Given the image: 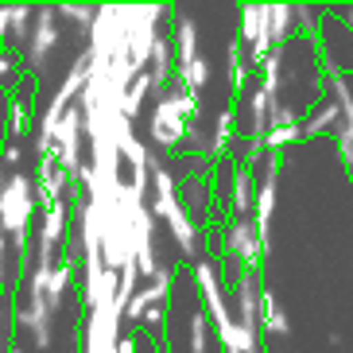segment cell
Returning <instances> with one entry per match:
<instances>
[{
  "label": "cell",
  "mask_w": 353,
  "mask_h": 353,
  "mask_svg": "<svg viewBox=\"0 0 353 353\" xmlns=\"http://www.w3.org/2000/svg\"><path fill=\"white\" fill-rule=\"evenodd\" d=\"M194 280H198V288H202L206 314L214 319V326H218L225 350H229V353H256V334H252V330H241L237 319L229 314L225 299H221V288H218V272H214V264H194Z\"/></svg>",
  "instance_id": "1"
},
{
  "label": "cell",
  "mask_w": 353,
  "mask_h": 353,
  "mask_svg": "<svg viewBox=\"0 0 353 353\" xmlns=\"http://www.w3.org/2000/svg\"><path fill=\"white\" fill-rule=\"evenodd\" d=\"M32 214H35V183L23 171L8 175L0 190V233L8 237L16 249H28V233H32Z\"/></svg>",
  "instance_id": "2"
},
{
  "label": "cell",
  "mask_w": 353,
  "mask_h": 353,
  "mask_svg": "<svg viewBox=\"0 0 353 353\" xmlns=\"http://www.w3.org/2000/svg\"><path fill=\"white\" fill-rule=\"evenodd\" d=\"M198 109H202V105H198V94L175 85L171 94L159 97L156 113H152V140H156L159 148H175L179 140H187L190 121H198Z\"/></svg>",
  "instance_id": "3"
},
{
  "label": "cell",
  "mask_w": 353,
  "mask_h": 353,
  "mask_svg": "<svg viewBox=\"0 0 353 353\" xmlns=\"http://www.w3.org/2000/svg\"><path fill=\"white\" fill-rule=\"evenodd\" d=\"M276 194H280V163H272L264 171V183H260L256 198H252V210H256V237H260V252L272 249V214H276Z\"/></svg>",
  "instance_id": "4"
},
{
  "label": "cell",
  "mask_w": 353,
  "mask_h": 353,
  "mask_svg": "<svg viewBox=\"0 0 353 353\" xmlns=\"http://www.w3.org/2000/svg\"><path fill=\"white\" fill-rule=\"evenodd\" d=\"M221 245H225L229 256H237L249 272L256 268L260 256H264V252H260V237H256V225H252V218H237V221H233V225L225 229V241H221Z\"/></svg>",
  "instance_id": "5"
},
{
  "label": "cell",
  "mask_w": 353,
  "mask_h": 353,
  "mask_svg": "<svg viewBox=\"0 0 353 353\" xmlns=\"http://www.w3.org/2000/svg\"><path fill=\"white\" fill-rule=\"evenodd\" d=\"M54 43H59V16H54L51 4H43V8H35V28H32V39H28V59H32V66L47 63V54L54 51Z\"/></svg>",
  "instance_id": "6"
},
{
  "label": "cell",
  "mask_w": 353,
  "mask_h": 353,
  "mask_svg": "<svg viewBox=\"0 0 353 353\" xmlns=\"http://www.w3.org/2000/svg\"><path fill=\"white\" fill-rule=\"evenodd\" d=\"M85 78H90V54H78V63L70 66V74L63 78V85H59V94L51 97V105H47V113H66V101L70 97H78L85 90Z\"/></svg>",
  "instance_id": "7"
},
{
  "label": "cell",
  "mask_w": 353,
  "mask_h": 353,
  "mask_svg": "<svg viewBox=\"0 0 353 353\" xmlns=\"http://www.w3.org/2000/svg\"><path fill=\"white\" fill-rule=\"evenodd\" d=\"M256 303H260L256 276H252V272H245V276H241V283H237V311H241L237 326H241V330L256 334Z\"/></svg>",
  "instance_id": "8"
},
{
  "label": "cell",
  "mask_w": 353,
  "mask_h": 353,
  "mask_svg": "<svg viewBox=\"0 0 353 353\" xmlns=\"http://www.w3.org/2000/svg\"><path fill=\"white\" fill-rule=\"evenodd\" d=\"M152 94V74H136L132 82H128V90L121 94V105H117V113L125 117L128 125H132L136 117H140V105H144V97Z\"/></svg>",
  "instance_id": "9"
},
{
  "label": "cell",
  "mask_w": 353,
  "mask_h": 353,
  "mask_svg": "<svg viewBox=\"0 0 353 353\" xmlns=\"http://www.w3.org/2000/svg\"><path fill=\"white\" fill-rule=\"evenodd\" d=\"M167 283H152V288H144V291H132V299L125 303V311H121V319H128V322H140V314L148 311V307H156V303H163L167 299Z\"/></svg>",
  "instance_id": "10"
},
{
  "label": "cell",
  "mask_w": 353,
  "mask_h": 353,
  "mask_svg": "<svg viewBox=\"0 0 353 353\" xmlns=\"http://www.w3.org/2000/svg\"><path fill=\"white\" fill-rule=\"evenodd\" d=\"M74 280V264L63 260V264H54L51 268V280H47V291H43V303H47V311H59L63 307V295Z\"/></svg>",
  "instance_id": "11"
},
{
  "label": "cell",
  "mask_w": 353,
  "mask_h": 353,
  "mask_svg": "<svg viewBox=\"0 0 353 353\" xmlns=\"http://www.w3.org/2000/svg\"><path fill=\"white\" fill-rule=\"evenodd\" d=\"M167 229H171V237H175V245L187 256H194V249H198V233H194V221L187 218V210H175L171 218H167Z\"/></svg>",
  "instance_id": "12"
},
{
  "label": "cell",
  "mask_w": 353,
  "mask_h": 353,
  "mask_svg": "<svg viewBox=\"0 0 353 353\" xmlns=\"http://www.w3.org/2000/svg\"><path fill=\"white\" fill-rule=\"evenodd\" d=\"M233 214L237 218H249V210H252V171L249 167H237L233 171Z\"/></svg>",
  "instance_id": "13"
},
{
  "label": "cell",
  "mask_w": 353,
  "mask_h": 353,
  "mask_svg": "<svg viewBox=\"0 0 353 353\" xmlns=\"http://www.w3.org/2000/svg\"><path fill=\"white\" fill-rule=\"evenodd\" d=\"M171 54H179V63L198 59V28H194V20H179L175 39H171Z\"/></svg>",
  "instance_id": "14"
},
{
  "label": "cell",
  "mask_w": 353,
  "mask_h": 353,
  "mask_svg": "<svg viewBox=\"0 0 353 353\" xmlns=\"http://www.w3.org/2000/svg\"><path fill=\"white\" fill-rule=\"evenodd\" d=\"M256 311H260V326L268 334H288V319L280 314V307H276V295L272 291H260V303H256Z\"/></svg>",
  "instance_id": "15"
},
{
  "label": "cell",
  "mask_w": 353,
  "mask_h": 353,
  "mask_svg": "<svg viewBox=\"0 0 353 353\" xmlns=\"http://www.w3.org/2000/svg\"><path fill=\"white\" fill-rule=\"evenodd\" d=\"M206 82H210V63L202 59V54H198V59H190V63H179V85H183V90L198 94Z\"/></svg>",
  "instance_id": "16"
},
{
  "label": "cell",
  "mask_w": 353,
  "mask_h": 353,
  "mask_svg": "<svg viewBox=\"0 0 353 353\" xmlns=\"http://www.w3.org/2000/svg\"><path fill=\"white\" fill-rule=\"evenodd\" d=\"M338 117H342V109H338L334 101H326V105H319V109H314L299 128H303V136H319V132H326V128L338 125Z\"/></svg>",
  "instance_id": "17"
},
{
  "label": "cell",
  "mask_w": 353,
  "mask_h": 353,
  "mask_svg": "<svg viewBox=\"0 0 353 353\" xmlns=\"http://www.w3.org/2000/svg\"><path fill=\"white\" fill-rule=\"evenodd\" d=\"M295 28L291 23V4H268V32H272V47H280L288 39V32Z\"/></svg>",
  "instance_id": "18"
},
{
  "label": "cell",
  "mask_w": 353,
  "mask_h": 353,
  "mask_svg": "<svg viewBox=\"0 0 353 353\" xmlns=\"http://www.w3.org/2000/svg\"><path fill=\"white\" fill-rule=\"evenodd\" d=\"M260 94L268 97V101H276V94H280V54L276 51L260 63Z\"/></svg>",
  "instance_id": "19"
},
{
  "label": "cell",
  "mask_w": 353,
  "mask_h": 353,
  "mask_svg": "<svg viewBox=\"0 0 353 353\" xmlns=\"http://www.w3.org/2000/svg\"><path fill=\"white\" fill-rule=\"evenodd\" d=\"M264 148H288V144H295V140H303V128H299V121H291V125H276V128H264Z\"/></svg>",
  "instance_id": "20"
},
{
  "label": "cell",
  "mask_w": 353,
  "mask_h": 353,
  "mask_svg": "<svg viewBox=\"0 0 353 353\" xmlns=\"http://www.w3.org/2000/svg\"><path fill=\"white\" fill-rule=\"evenodd\" d=\"M233 144V113H218V121H214V136H210V152L214 156H221L225 148Z\"/></svg>",
  "instance_id": "21"
},
{
  "label": "cell",
  "mask_w": 353,
  "mask_h": 353,
  "mask_svg": "<svg viewBox=\"0 0 353 353\" xmlns=\"http://www.w3.org/2000/svg\"><path fill=\"white\" fill-rule=\"evenodd\" d=\"M276 101H268V97L260 94V90H252L249 94V117H252V136H264V125H268V109Z\"/></svg>",
  "instance_id": "22"
},
{
  "label": "cell",
  "mask_w": 353,
  "mask_h": 353,
  "mask_svg": "<svg viewBox=\"0 0 353 353\" xmlns=\"http://www.w3.org/2000/svg\"><path fill=\"white\" fill-rule=\"evenodd\" d=\"M4 12H8V32L16 35V39H23L28 35V23H32L35 8L32 4H4Z\"/></svg>",
  "instance_id": "23"
},
{
  "label": "cell",
  "mask_w": 353,
  "mask_h": 353,
  "mask_svg": "<svg viewBox=\"0 0 353 353\" xmlns=\"http://www.w3.org/2000/svg\"><path fill=\"white\" fill-rule=\"evenodd\" d=\"M229 74H233V90H245L249 66H245V43L241 39H233V47H229Z\"/></svg>",
  "instance_id": "24"
},
{
  "label": "cell",
  "mask_w": 353,
  "mask_h": 353,
  "mask_svg": "<svg viewBox=\"0 0 353 353\" xmlns=\"http://www.w3.org/2000/svg\"><path fill=\"white\" fill-rule=\"evenodd\" d=\"M94 4H59V8H54V16H66V20L70 23H82V28H90V23H94Z\"/></svg>",
  "instance_id": "25"
},
{
  "label": "cell",
  "mask_w": 353,
  "mask_h": 353,
  "mask_svg": "<svg viewBox=\"0 0 353 353\" xmlns=\"http://www.w3.org/2000/svg\"><path fill=\"white\" fill-rule=\"evenodd\" d=\"M190 350L206 353V314L202 311H194V319H190Z\"/></svg>",
  "instance_id": "26"
},
{
  "label": "cell",
  "mask_w": 353,
  "mask_h": 353,
  "mask_svg": "<svg viewBox=\"0 0 353 353\" xmlns=\"http://www.w3.org/2000/svg\"><path fill=\"white\" fill-rule=\"evenodd\" d=\"M20 159H23L20 144H12V140H8V144L0 148V163H4V167H20Z\"/></svg>",
  "instance_id": "27"
},
{
  "label": "cell",
  "mask_w": 353,
  "mask_h": 353,
  "mask_svg": "<svg viewBox=\"0 0 353 353\" xmlns=\"http://www.w3.org/2000/svg\"><path fill=\"white\" fill-rule=\"evenodd\" d=\"M23 128H28V105H16V109H12V125H8V132H12V136H20Z\"/></svg>",
  "instance_id": "28"
},
{
  "label": "cell",
  "mask_w": 353,
  "mask_h": 353,
  "mask_svg": "<svg viewBox=\"0 0 353 353\" xmlns=\"http://www.w3.org/2000/svg\"><path fill=\"white\" fill-rule=\"evenodd\" d=\"M264 152H268V148H264V140H260V136H249V144H245V159H260Z\"/></svg>",
  "instance_id": "29"
},
{
  "label": "cell",
  "mask_w": 353,
  "mask_h": 353,
  "mask_svg": "<svg viewBox=\"0 0 353 353\" xmlns=\"http://www.w3.org/2000/svg\"><path fill=\"white\" fill-rule=\"evenodd\" d=\"M140 322H148V326H159V322H163V307H159V303H156V307H148V311L140 314Z\"/></svg>",
  "instance_id": "30"
},
{
  "label": "cell",
  "mask_w": 353,
  "mask_h": 353,
  "mask_svg": "<svg viewBox=\"0 0 353 353\" xmlns=\"http://www.w3.org/2000/svg\"><path fill=\"white\" fill-rule=\"evenodd\" d=\"M113 353H136V342L121 334V338H117V345H113Z\"/></svg>",
  "instance_id": "31"
},
{
  "label": "cell",
  "mask_w": 353,
  "mask_h": 353,
  "mask_svg": "<svg viewBox=\"0 0 353 353\" xmlns=\"http://www.w3.org/2000/svg\"><path fill=\"white\" fill-rule=\"evenodd\" d=\"M12 66H16L12 63V54H0V74H12Z\"/></svg>",
  "instance_id": "32"
},
{
  "label": "cell",
  "mask_w": 353,
  "mask_h": 353,
  "mask_svg": "<svg viewBox=\"0 0 353 353\" xmlns=\"http://www.w3.org/2000/svg\"><path fill=\"white\" fill-rule=\"evenodd\" d=\"M4 245H8V237L0 233V283H4Z\"/></svg>",
  "instance_id": "33"
},
{
  "label": "cell",
  "mask_w": 353,
  "mask_h": 353,
  "mask_svg": "<svg viewBox=\"0 0 353 353\" xmlns=\"http://www.w3.org/2000/svg\"><path fill=\"white\" fill-rule=\"evenodd\" d=\"M342 156H345V163H350V171H353V148H342Z\"/></svg>",
  "instance_id": "34"
},
{
  "label": "cell",
  "mask_w": 353,
  "mask_h": 353,
  "mask_svg": "<svg viewBox=\"0 0 353 353\" xmlns=\"http://www.w3.org/2000/svg\"><path fill=\"white\" fill-rule=\"evenodd\" d=\"M345 20H350V28H353V4H350V12H345Z\"/></svg>",
  "instance_id": "35"
},
{
  "label": "cell",
  "mask_w": 353,
  "mask_h": 353,
  "mask_svg": "<svg viewBox=\"0 0 353 353\" xmlns=\"http://www.w3.org/2000/svg\"><path fill=\"white\" fill-rule=\"evenodd\" d=\"M0 54H4V35H0Z\"/></svg>",
  "instance_id": "36"
},
{
  "label": "cell",
  "mask_w": 353,
  "mask_h": 353,
  "mask_svg": "<svg viewBox=\"0 0 353 353\" xmlns=\"http://www.w3.org/2000/svg\"><path fill=\"white\" fill-rule=\"evenodd\" d=\"M12 353H20V350H12Z\"/></svg>",
  "instance_id": "37"
}]
</instances>
